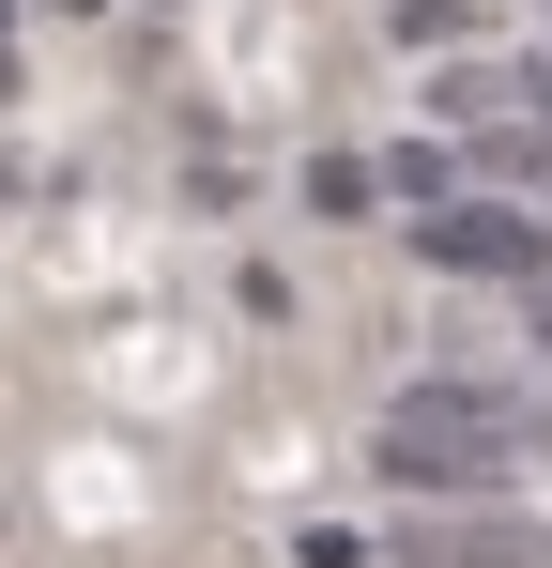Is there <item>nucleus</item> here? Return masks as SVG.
<instances>
[{
	"label": "nucleus",
	"instance_id": "nucleus-1",
	"mask_svg": "<svg viewBox=\"0 0 552 568\" xmlns=\"http://www.w3.org/2000/svg\"><path fill=\"white\" fill-rule=\"evenodd\" d=\"M538 399L491 369H415L384 399V430H368V476L399 491V507H476V491H507V476L538 462Z\"/></svg>",
	"mask_w": 552,
	"mask_h": 568
},
{
	"label": "nucleus",
	"instance_id": "nucleus-2",
	"mask_svg": "<svg viewBox=\"0 0 552 568\" xmlns=\"http://www.w3.org/2000/svg\"><path fill=\"white\" fill-rule=\"evenodd\" d=\"M415 262H430V277H507V292H522L552 246H538V215H522L507 185H446L430 215H415Z\"/></svg>",
	"mask_w": 552,
	"mask_h": 568
},
{
	"label": "nucleus",
	"instance_id": "nucleus-3",
	"mask_svg": "<svg viewBox=\"0 0 552 568\" xmlns=\"http://www.w3.org/2000/svg\"><path fill=\"white\" fill-rule=\"evenodd\" d=\"M384 554H399V568H552V523L507 507V491H476V507H415Z\"/></svg>",
	"mask_w": 552,
	"mask_h": 568
},
{
	"label": "nucleus",
	"instance_id": "nucleus-4",
	"mask_svg": "<svg viewBox=\"0 0 552 568\" xmlns=\"http://www.w3.org/2000/svg\"><path fill=\"white\" fill-rule=\"evenodd\" d=\"M446 185H460V154H446V139H399V154H384V200H415V215H430Z\"/></svg>",
	"mask_w": 552,
	"mask_h": 568
},
{
	"label": "nucleus",
	"instance_id": "nucleus-5",
	"mask_svg": "<svg viewBox=\"0 0 552 568\" xmlns=\"http://www.w3.org/2000/svg\"><path fill=\"white\" fill-rule=\"evenodd\" d=\"M368 200H384L368 154H323V170H307V215H368Z\"/></svg>",
	"mask_w": 552,
	"mask_h": 568
},
{
	"label": "nucleus",
	"instance_id": "nucleus-6",
	"mask_svg": "<svg viewBox=\"0 0 552 568\" xmlns=\"http://www.w3.org/2000/svg\"><path fill=\"white\" fill-rule=\"evenodd\" d=\"M476 31V0H399V47H460Z\"/></svg>",
	"mask_w": 552,
	"mask_h": 568
},
{
	"label": "nucleus",
	"instance_id": "nucleus-7",
	"mask_svg": "<svg viewBox=\"0 0 552 568\" xmlns=\"http://www.w3.org/2000/svg\"><path fill=\"white\" fill-rule=\"evenodd\" d=\"M522 292H538V338H552V262H538V277H522Z\"/></svg>",
	"mask_w": 552,
	"mask_h": 568
},
{
	"label": "nucleus",
	"instance_id": "nucleus-8",
	"mask_svg": "<svg viewBox=\"0 0 552 568\" xmlns=\"http://www.w3.org/2000/svg\"><path fill=\"white\" fill-rule=\"evenodd\" d=\"M538 246H552V200H538Z\"/></svg>",
	"mask_w": 552,
	"mask_h": 568
},
{
	"label": "nucleus",
	"instance_id": "nucleus-9",
	"mask_svg": "<svg viewBox=\"0 0 552 568\" xmlns=\"http://www.w3.org/2000/svg\"><path fill=\"white\" fill-rule=\"evenodd\" d=\"M62 16H92V0H62Z\"/></svg>",
	"mask_w": 552,
	"mask_h": 568
}]
</instances>
